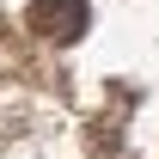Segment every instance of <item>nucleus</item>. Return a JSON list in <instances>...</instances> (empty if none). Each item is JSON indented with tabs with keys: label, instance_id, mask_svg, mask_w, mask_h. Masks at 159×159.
Returning a JSON list of instances; mask_svg holds the SVG:
<instances>
[{
	"label": "nucleus",
	"instance_id": "obj_1",
	"mask_svg": "<svg viewBox=\"0 0 159 159\" xmlns=\"http://www.w3.org/2000/svg\"><path fill=\"white\" fill-rule=\"evenodd\" d=\"M25 25H31V37H43V43H80L86 25H92V6H86V0H31Z\"/></svg>",
	"mask_w": 159,
	"mask_h": 159
},
{
	"label": "nucleus",
	"instance_id": "obj_2",
	"mask_svg": "<svg viewBox=\"0 0 159 159\" xmlns=\"http://www.w3.org/2000/svg\"><path fill=\"white\" fill-rule=\"evenodd\" d=\"M116 110H122V86L110 92V110L92 122V159H122V153H129V147H122V116H116Z\"/></svg>",
	"mask_w": 159,
	"mask_h": 159
}]
</instances>
